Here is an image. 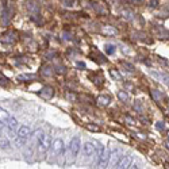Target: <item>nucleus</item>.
I'll return each mask as SVG.
<instances>
[{
  "label": "nucleus",
  "instance_id": "nucleus-1",
  "mask_svg": "<svg viewBox=\"0 0 169 169\" xmlns=\"http://www.w3.org/2000/svg\"><path fill=\"white\" fill-rule=\"evenodd\" d=\"M80 148H81L80 137H75L72 139V142H70V145H69V157H68V160H66V164L70 165V164L75 162L77 154H79V152H80Z\"/></svg>",
  "mask_w": 169,
  "mask_h": 169
},
{
  "label": "nucleus",
  "instance_id": "nucleus-2",
  "mask_svg": "<svg viewBox=\"0 0 169 169\" xmlns=\"http://www.w3.org/2000/svg\"><path fill=\"white\" fill-rule=\"evenodd\" d=\"M50 156L54 158H57L58 156H62L64 154V141L61 138H57L54 139V142H52L50 145Z\"/></svg>",
  "mask_w": 169,
  "mask_h": 169
},
{
  "label": "nucleus",
  "instance_id": "nucleus-3",
  "mask_svg": "<svg viewBox=\"0 0 169 169\" xmlns=\"http://www.w3.org/2000/svg\"><path fill=\"white\" fill-rule=\"evenodd\" d=\"M30 134H31L30 128L27 127V126H22L16 133V138H15V139H16V145L18 146H24L27 142V138L30 137Z\"/></svg>",
  "mask_w": 169,
  "mask_h": 169
},
{
  "label": "nucleus",
  "instance_id": "nucleus-4",
  "mask_svg": "<svg viewBox=\"0 0 169 169\" xmlns=\"http://www.w3.org/2000/svg\"><path fill=\"white\" fill-rule=\"evenodd\" d=\"M50 145H52V137L49 134H45L42 137V139H39L37 142V146H38V153L39 154H45L50 149Z\"/></svg>",
  "mask_w": 169,
  "mask_h": 169
},
{
  "label": "nucleus",
  "instance_id": "nucleus-5",
  "mask_svg": "<svg viewBox=\"0 0 169 169\" xmlns=\"http://www.w3.org/2000/svg\"><path fill=\"white\" fill-rule=\"evenodd\" d=\"M149 75L153 76L156 80H158V81H161V83H164V84L169 85V75H168V73L158 72V70H149Z\"/></svg>",
  "mask_w": 169,
  "mask_h": 169
},
{
  "label": "nucleus",
  "instance_id": "nucleus-6",
  "mask_svg": "<svg viewBox=\"0 0 169 169\" xmlns=\"http://www.w3.org/2000/svg\"><path fill=\"white\" fill-rule=\"evenodd\" d=\"M119 160H120V152L118 149H114L112 152H110V158H108L110 168H115L118 165V162H119Z\"/></svg>",
  "mask_w": 169,
  "mask_h": 169
},
{
  "label": "nucleus",
  "instance_id": "nucleus-7",
  "mask_svg": "<svg viewBox=\"0 0 169 169\" xmlns=\"http://www.w3.org/2000/svg\"><path fill=\"white\" fill-rule=\"evenodd\" d=\"M38 95L45 100H50L53 96H54V88L50 87V85H45L41 91L38 92Z\"/></svg>",
  "mask_w": 169,
  "mask_h": 169
},
{
  "label": "nucleus",
  "instance_id": "nucleus-8",
  "mask_svg": "<svg viewBox=\"0 0 169 169\" xmlns=\"http://www.w3.org/2000/svg\"><path fill=\"white\" fill-rule=\"evenodd\" d=\"M131 162H133V157H131V154H126L125 157L122 158V160H119V162H118L117 168H120V169L130 168V166H131Z\"/></svg>",
  "mask_w": 169,
  "mask_h": 169
},
{
  "label": "nucleus",
  "instance_id": "nucleus-9",
  "mask_svg": "<svg viewBox=\"0 0 169 169\" xmlns=\"http://www.w3.org/2000/svg\"><path fill=\"white\" fill-rule=\"evenodd\" d=\"M95 152H96V149H95V146L91 142H87L84 145V154H85V158H87V160H91V158L95 156Z\"/></svg>",
  "mask_w": 169,
  "mask_h": 169
},
{
  "label": "nucleus",
  "instance_id": "nucleus-10",
  "mask_svg": "<svg viewBox=\"0 0 169 169\" xmlns=\"http://www.w3.org/2000/svg\"><path fill=\"white\" fill-rule=\"evenodd\" d=\"M0 41L3 42V44H15V41H16V37H15L14 32H6V34L1 35Z\"/></svg>",
  "mask_w": 169,
  "mask_h": 169
},
{
  "label": "nucleus",
  "instance_id": "nucleus-11",
  "mask_svg": "<svg viewBox=\"0 0 169 169\" xmlns=\"http://www.w3.org/2000/svg\"><path fill=\"white\" fill-rule=\"evenodd\" d=\"M102 32L104 35H108V37H114V35L118 34V30L112 26H103L102 29Z\"/></svg>",
  "mask_w": 169,
  "mask_h": 169
},
{
  "label": "nucleus",
  "instance_id": "nucleus-12",
  "mask_svg": "<svg viewBox=\"0 0 169 169\" xmlns=\"http://www.w3.org/2000/svg\"><path fill=\"white\" fill-rule=\"evenodd\" d=\"M41 75L45 77H52L54 75V68L49 66V65H45V66L41 68Z\"/></svg>",
  "mask_w": 169,
  "mask_h": 169
},
{
  "label": "nucleus",
  "instance_id": "nucleus-13",
  "mask_svg": "<svg viewBox=\"0 0 169 169\" xmlns=\"http://www.w3.org/2000/svg\"><path fill=\"white\" fill-rule=\"evenodd\" d=\"M120 15H122V18L126 19V21H133V19H134V12L128 8L120 10Z\"/></svg>",
  "mask_w": 169,
  "mask_h": 169
},
{
  "label": "nucleus",
  "instance_id": "nucleus-14",
  "mask_svg": "<svg viewBox=\"0 0 169 169\" xmlns=\"http://www.w3.org/2000/svg\"><path fill=\"white\" fill-rule=\"evenodd\" d=\"M26 7H27V10H29L30 12H32V14H38V12H39V6L35 3V1H32V0L27 1Z\"/></svg>",
  "mask_w": 169,
  "mask_h": 169
},
{
  "label": "nucleus",
  "instance_id": "nucleus-15",
  "mask_svg": "<svg viewBox=\"0 0 169 169\" xmlns=\"http://www.w3.org/2000/svg\"><path fill=\"white\" fill-rule=\"evenodd\" d=\"M150 95H152V97L156 102H162V99H164V93L158 89H152L150 91Z\"/></svg>",
  "mask_w": 169,
  "mask_h": 169
},
{
  "label": "nucleus",
  "instance_id": "nucleus-16",
  "mask_svg": "<svg viewBox=\"0 0 169 169\" xmlns=\"http://www.w3.org/2000/svg\"><path fill=\"white\" fill-rule=\"evenodd\" d=\"M37 79V76L35 75H19L18 76V80L19 81H22V83H27V81H32V80H35Z\"/></svg>",
  "mask_w": 169,
  "mask_h": 169
},
{
  "label": "nucleus",
  "instance_id": "nucleus-17",
  "mask_svg": "<svg viewBox=\"0 0 169 169\" xmlns=\"http://www.w3.org/2000/svg\"><path fill=\"white\" fill-rule=\"evenodd\" d=\"M97 103L100 106H108L111 103V96H108V95H100L97 97Z\"/></svg>",
  "mask_w": 169,
  "mask_h": 169
},
{
  "label": "nucleus",
  "instance_id": "nucleus-18",
  "mask_svg": "<svg viewBox=\"0 0 169 169\" xmlns=\"http://www.w3.org/2000/svg\"><path fill=\"white\" fill-rule=\"evenodd\" d=\"M62 6L66 8H73L79 6V0H62Z\"/></svg>",
  "mask_w": 169,
  "mask_h": 169
},
{
  "label": "nucleus",
  "instance_id": "nucleus-19",
  "mask_svg": "<svg viewBox=\"0 0 169 169\" xmlns=\"http://www.w3.org/2000/svg\"><path fill=\"white\" fill-rule=\"evenodd\" d=\"M91 7H92L95 11L97 12V14H100V15H103V14H106V10H104V7H102L100 4H97V3H91Z\"/></svg>",
  "mask_w": 169,
  "mask_h": 169
},
{
  "label": "nucleus",
  "instance_id": "nucleus-20",
  "mask_svg": "<svg viewBox=\"0 0 169 169\" xmlns=\"http://www.w3.org/2000/svg\"><path fill=\"white\" fill-rule=\"evenodd\" d=\"M10 114H8V111H6L4 110V108H0V120H1V122H4L6 123L7 120L10 119Z\"/></svg>",
  "mask_w": 169,
  "mask_h": 169
},
{
  "label": "nucleus",
  "instance_id": "nucleus-21",
  "mask_svg": "<svg viewBox=\"0 0 169 169\" xmlns=\"http://www.w3.org/2000/svg\"><path fill=\"white\" fill-rule=\"evenodd\" d=\"M156 30H157L160 38H169V31L165 30L164 27H156Z\"/></svg>",
  "mask_w": 169,
  "mask_h": 169
},
{
  "label": "nucleus",
  "instance_id": "nucleus-22",
  "mask_svg": "<svg viewBox=\"0 0 169 169\" xmlns=\"http://www.w3.org/2000/svg\"><path fill=\"white\" fill-rule=\"evenodd\" d=\"M0 22L4 24V26H7L10 22V15H8V11H7V8H4L3 11V15H1V19H0Z\"/></svg>",
  "mask_w": 169,
  "mask_h": 169
},
{
  "label": "nucleus",
  "instance_id": "nucleus-23",
  "mask_svg": "<svg viewBox=\"0 0 169 169\" xmlns=\"http://www.w3.org/2000/svg\"><path fill=\"white\" fill-rule=\"evenodd\" d=\"M110 75H111V77H112V80H117V81L122 80V75H120L117 69H110Z\"/></svg>",
  "mask_w": 169,
  "mask_h": 169
},
{
  "label": "nucleus",
  "instance_id": "nucleus-24",
  "mask_svg": "<svg viewBox=\"0 0 169 169\" xmlns=\"http://www.w3.org/2000/svg\"><path fill=\"white\" fill-rule=\"evenodd\" d=\"M120 65H122V66L125 68V70H127V72H130V73L134 72V65L130 64V62H127V61H122V62H120Z\"/></svg>",
  "mask_w": 169,
  "mask_h": 169
},
{
  "label": "nucleus",
  "instance_id": "nucleus-25",
  "mask_svg": "<svg viewBox=\"0 0 169 169\" xmlns=\"http://www.w3.org/2000/svg\"><path fill=\"white\" fill-rule=\"evenodd\" d=\"M85 127H87V130L92 131V133H97V131H100V127L97 125H95V123H87Z\"/></svg>",
  "mask_w": 169,
  "mask_h": 169
},
{
  "label": "nucleus",
  "instance_id": "nucleus-26",
  "mask_svg": "<svg viewBox=\"0 0 169 169\" xmlns=\"http://www.w3.org/2000/svg\"><path fill=\"white\" fill-rule=\"evenodd\" d=\"M104 50H106V53H107L108 55H111V54H114L115 53V50H117V47L114 46V45H111V44H107L104 46Z\"/></svg>",
  "mask_w": 169,
  "mask_h": 169
},
{
  "label": "nucleus",
  "instance_id": "nucleus-27",
  "mask_svg": "<svg viewBox=\"0 0 169 169\" xmlns=\"http://www.w3.org/2000/svg\"><path fill=\"white\" fill-rule=\"evenodd\" d=\"M118 99H119L120 102H127L128 100V93L125 92V91H119V92H118Z\"/></svg>",
  "mask_w": 169,
  "mask_h": 169
},
{
  "label": "nucleus",
  "instance_id": "nucleus-28",
  "mask_svg": "<svg viewBox=\"0 0 169 169\" xmlns=\"http://www.w3.org/2000/svg\"><path fill=\"white\" fill-rule=\"evenodd\" d=\"M7 122H8V127H10V130H15V128L18 127V120L15 119V118H10L8 120H7Z\"/></svg>",
  "mask_w": 169,
  "mask_h": 169
},
{
  "label": "nucleus",
  "instance_id": "nucleus-29",
  "mask_svg": "<svg viewBox=\"0 0 169 169\" xmlns=\"http://www.w3.org/2000/svg\"><path fill=\"white\" fill-rule=\"evenodd\" d=\"M125 120H126V123L130 125V126H135V125H137V120H135L134 118L128 117V115H126V117H125Z\"/></svg>",
  "mask_w": 169,
  "mask_h": 169
},
{
  "label": "nucleus",
  "instance_id": "nucleus-30",
  "mask_svg": "<svg viewBox=\"0 0 169 169\" xmlns=\"http://www.w3.org/2000/svg\"><path fill=\"white\" fill-rule=\"evenodd\" d=\"M8 148H10V142H8V141H6V139L0 141V149H3V150H7Z\"/></svg>",
  "mask_w": 169,
  "mask_h": 169
},
{
  "label": "nucleus",
  "instance_id": "nucleus-31",
  "mask_svg": "<svg viewBox=\"0 0 169 169\" xmlns=\"http://www.w3.org/2000/svg\"><path fill=\"white\" fill-rule=\"evenodd\" d=\"M119 47H120V50H122V52L123 53H125V54H131V49H128V47L127 46H126V45H122V44H120L119 45Z\"/></svg>",
  "mask_w": 169,
  "mask_h": 169
},
{
  "label": "nucleus",
  "instance_id": "nucleus-32",
  "mask_svg": "<svg viewBox=\"0 0 169 169\" xmlns=\"http://www.w3.org/2000/svg\"><path fill=\"white\" fill-rule=\"evenodd\" d=\"M158 0H149V8H157Z\"/></svg>",
  "mask_w": 169,
  "mask_h": 169
},
{
  "label": "nucleus",
  "instance_id": "nucleus-33",
  "mask_svg": "<svg viewBox=\"0 0 169 169\" xmlns=\"http://www.w3.org/2000/svg\"><path fill=\"white\" fill-rule=\"evenodd\" d=\"M134 108L138 111V112H142V106H141V102H139V100H137V102L134 103Z\"/></svg>",
  "mask_w": 169,
  "mask_h": 169
},
{
  "label": "nucleus",
  "instance_id": "nucleus-34",
  "mask_svg": "<svg viewBox=\"0 0 169 169\" xmlns=\"http://www.w3.org/2000/svg\"><path fill=\"white\" fill-rule=\"evenodd\" d=\"M62 37H64V39H66V41H72V34H70L69 31H64Z\"/></svg>",
  "mask_w": 169,
  "mask_h": 169
},
{
  "label": "nucleus",
  "instance_id": "nucleus-35",
  "mask_svg": "<svg viewBox=\"0 0 169 169\" xmlns=\"http://www.w3.org/2000/svg\"><path fill=\"white\" fill-rule=\"evenodd\" d=\"M156 128H157V130H164V128H165V123L164 122H157L156 123Z\"/></svg>",
  "mask_w": 169,
  "mask_h": 169
},
{
  "label": "nucleus",
  "instance_id": "nucleus-36",
  "mask_svg": "<svg viewBox=\"0 0 169 169\" xmlns=\"http://www.w3.org/2000/svg\"><path fill=\"white\" fill-rule=\"evenodd\" d=\"M127 3H130V4H135V6H139V4H142V1L143 0H126Z\"/></svg>",
  "mask_w": 169,
  "mask_h": 169
},
{
  "label": "nucleus",
  "instance_id": "nucleus-37",
  "mask_svg": "<svg viewBox=\"0 0 169 169\" xmlns=\"http://www.w3.org/2000/svg\"><path fill=\"white\" fill-rule=\"evenodd\" d=\"M0 83H1V85H7V84H8V80H7L6 77L1 75V73H0Z\"/></svg>",
  "mask_w": 169,
  "mask_h": 169
},
{
  "label": "nucleus",
  "instance_id": "nucleus-38",
  "mask_svg": "<svg viewBox=\"0 0 169 169\" xmlns=\"http://www.w3.org/2000/svg\"><path fill=\"white\" fill-rule=\"evenodd\" d=\"M66 97L70 100V102H75V100H76V95H75V93H72V92H69V93H68V95H66Z\"/></svg>",
  "mask_w": 169,
  "mask_h": 169
},
{
  "label": "nucleus",
  "instance_id": "nucleus-39",
  "mask_svg": "<svg viewBox=\"0 0 169 169\" xmlns=\"http://www.w3.org/2000/svg\"><path fill=\"white\" fill-rule=\"evenodd\" d=\"M54 55H55V52H50V53H47L45 57H46V60H52V58H54Z\"/></svg>",
  "mask_w": 169,
  "mask_h": 169
},
{
  "label": "nucleus",
  "instance_id": "nucleus-40",
  "mask_svg": "<svg viewBox=\"0 0 169 169\" xmlns=\"http://www.w3.org/2000/svg\"><path fill=\"white\" fill-rule=\"evenodd\" d=\"M55 72H58V73H65V72H66V68H65V66H61V65H60V66H57V70H55Z\"/></svg>",
  "mask_w": 169,
  "mask_h": 169
},
{
  "label": "nucleus",
  "instance_id": "nucleus-41",
  "mask_svg": "<svg viewBox=\"0 0 169 169\" xmlns=\"http://www.w3.org/2000/svg\"><path fill=\"white\" fill-rule=\"evenodd\" d=\"M158 62H160L161 65H169V61H166V60H164V58H158Z\"/></svg>",
  "mask_w": 169,
  "mask_h": 169
},
{
  "label": "nucleus",
  "instance_id": "nucleus-42",
  "mask_svg": "<svg viewBox=\"0 0 169 169\" xmlns=\"http://www.w3.org/2000/svg\"><path fill=\"white\" fill-rule=\"evenodd\" d=\"M108 3L112 4V6H118V4H119V0H108Z\"/></svg>",
  "mask_w": 169,
  "mask_h": 169
},
{
  "label": "nucleus",
  "instance_id": "nucleus-43",
  "mask_svg": "<svg viewBox=\"0 0 169 169\" xmlns=\"http://www.w3.org/2000/svg\"><path fill=\"white\" fill-rule=\"evenodd\" d=\"M77 66L81 68V69H85V64H84V62H77Z\"/></svg>",
  "mask_w": 169,
  "mask_h": 169
},
{
  "label": "nucleus",
  "instance_id": "nucleus-44",
  "mask_svg": "<svg viewBox=\"0 0 169 169\" xmlns=\"http://www.w3.org/2000/svg\"><path fill=\"white\" fill-rule=\"evenodd\" d=\"M4 128V122H1V120H0V131L3 130Z\"/></svg>",
  "mask_w": 169,
  "mask_h": 169
},
{
  "label": "nucleus",
  "instance_id": "nucleus-45",
  "mask_svg": "<svg viewBox=\"0 0 169 169\" xmlns=\"http://www.w3.org/2000/svg\"><path fill=\"white\" fill-rule=\"evenodd\" d=\"M165 146H166V148H168V149H169V141H168V142H166V143H165Z\"/></svg>",
  "mask_w": 169,
  "mask_h": 169
},
{
  "label": "nucleus",
  "instance_id": "nucleus-46",
  "mask_svg": "<svg viewBox=\"0 0 169 169\" xmlns=\"http://www.w3.org/2000/svg\"><path fill=\"white\" fill-rule=\"evenodd\" d=\"M166 134H168V138H169V131H168V133H166Z\"/></svg>",
  "mask_w": 169,
  "mask_h": 169
}]
</instances>
